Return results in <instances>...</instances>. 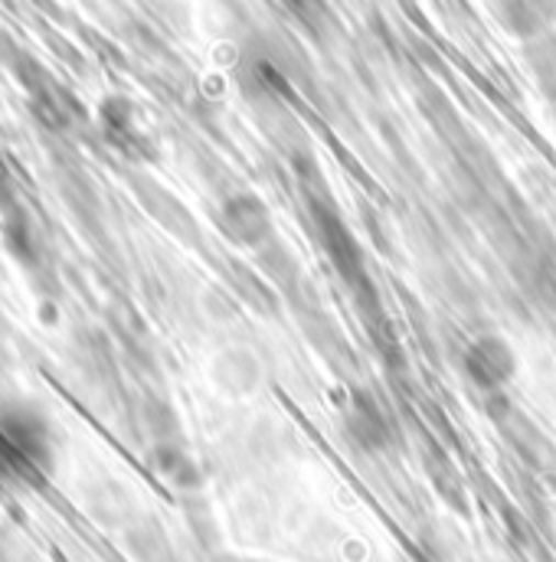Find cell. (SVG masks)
<instances>
[{
  "label": "cell",
  "instance_id": "2",
  "mask_svg": "<svg viewBox=\"0 0 556 562\" xmlns=\"http://www.w3.org/2000/svg\"><path fill=\"white\" fill-rule=\"evenodd\" d=\"M344 431L354 448L380 454L393 445V422L380 400L367 390H354L344 403Z\"/></svg>",
  "mask_w": 556,
  "mask_h": 562
},
{
  "label": "cell",
  "instance_id": "1",
  "mask_svg": "<svg viewBox=\"0 0 556 562\" xmlns=\"http://www.w3.org/2000/svg\"><path fill=\"white\" fill-rule=\"evenodd\" d=\"M462 373L481 393H501L518 373V353L501 334H481L462 350Z\"/></svg>",
  "mask_w": 556,
  "mask_h": 562
},
{
  "label": "cell",
  "instance_id": "3",
  "mask_svg": "<svg viewBox=\"0 0 556 562\" xmlns=\"http://www.w3.org/2000/svg\"><path fill=\"white\" fill-rule=\"evenodd\" d=\"M220 220H223V233L236 246H243V249H263L273 239V213L253 193L230 196L223 203V216Z\"/></svg>",
  "mask_w": 556,
  "mask_h": 562
}]
</instances>
